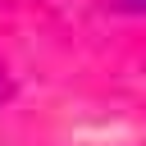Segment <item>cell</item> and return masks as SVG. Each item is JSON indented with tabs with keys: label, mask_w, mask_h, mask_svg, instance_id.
I'll list each match as a JSON object with an SVG mask.
<instances>
[{
	"label": "cell",
	"mask_w": 146,
	"mask_h": 146,
	"mask_svg": "<svg viewBox=\"0 0 146 146\" xmlns=\"http://www.w3.org/2000/svg\"><path fill=\"white\" fill-rule=\"evenodd\" d=\"M123 9H132V14H146V0H119Z\"/></svg>",
	"instance_id": "obj_1"
}]
</instances>
